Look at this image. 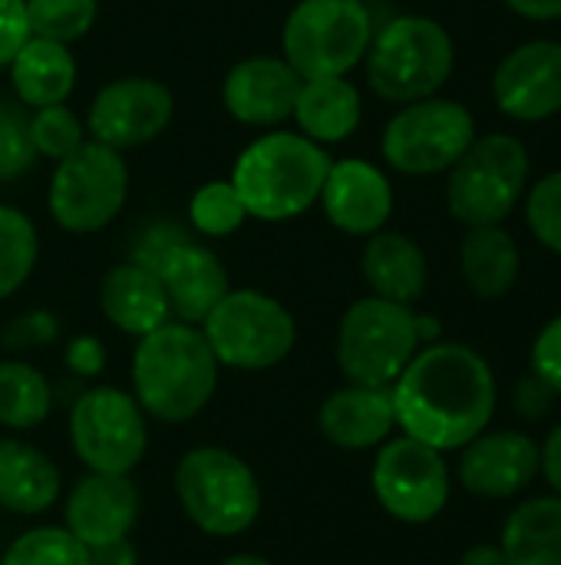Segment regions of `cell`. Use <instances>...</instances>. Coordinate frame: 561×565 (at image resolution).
<instances>
[{"mask_svg": "<svg viewBox=\"0 0 561 565\" xmlns=\"http://www.w3.org/2000/svg\"><path fill=\"white\" fill-rule=\"evenodd\" d=\"M529 189V149L519 136H476L446 179V205L456 222L503 225Z\"/></svg>", "mask_w": 561, "mask_h": 565, "instance_id": "cell-6", "label": "cell"}, {"mask_svg": "<svg viewBox=\"0 0 561 565\" xmlns=\"http://www.w3.org/2000/svg\"><path fill=\"white\" fill-rule=\"evenodd\" d=\"M555 404H559V394L539 374H532V371L513 391V407L526 420H546L555 411Z\"/></svg>", "mask_w": 561, "mask_h": 565, "instance_id": "cell-39", "label": "cell"}, {"mask_svg": "<svg viewBox=\"0 0 561 565\" xmlns=\"http://www.w3.org/2000/svg\"><path fill=\"white\" fill-rule=\"evenodd\" d=\"M60 493V470L40 447L17 437H0V510L36 516L46 513Z\"/></svg>", "mask_w": 561, "mask_h": 565, "instance_id": "cell-24", "label": "cell"}, {"mask_svg": "<svg viewBox=\"0 0 561 565\" xmlns=\"http://www.w3.org/2000/svg\"><path fill=\"white\" fill-rule=\"evenodd\" d=\"M291 119L298 122V132L314 139L317 146L344 142L357 132L364 119L360 89L347 76L304 79Z\"/></svg>", "mask_w": 561, "mask_h": 565, "instance_id": "cell-25", "label": "cell"}, {"mask_svg": "<svg viewBox=\"0 0 561 565\" xmlns=\"http://www.w3.org/2000/svg\"><path fill=\"white\" fill-rule=\"evenodd\" d=\"M526 202V225L539 245L561 255V172H549L532 182L522 195Z\"/></svg>", "mask_w": 561, "mask_h": 565, "instance_id": "cell-35", "label": "cell"}, {"mask_svg": "<svg viewBox=\"0 0 561 565\" xmlns=\"http://www.w3.org/2000/svg\"><path fill=\"white\" fill-rule=\"evenodd\" d=\"M139 523V490L122 473H86L66 497V530L86 546L126 540Z\"/></svg>", "mask_w": 561, "mask_h": 565, "instance_id": "cell-19", "label": "cell"}, {"mask_svg": "<svg viewBox=\"0 0 561 565\" xmlns=\"http://www.w3.org/2000/svg\"><path fill=\"white\" fill-rule=\"evenodd\" d=\"M99 308L112 328H119L122 334L136 341L162 328L165 321H172V308H169L159 275L136 262H126L106 271L99 285Z\"/></svg>", "mask_w": 561, "mask_h": 565, "instance_id": "cell-22", "label": "cell"}, {"mask_svg": "<svg viewBox=\"0 0 561 565\" xmlns=\"http://www.w3.org/2000/svg\"><path fill=\"white\" fill-rule=\"evenodd\" d=\"M331 162L327 149L314 139L274 129L238 152L228 182L235 185L248 218L291 222L317 205Z\"/></svg>", "mask_w": 561, "mask_h": 565, "instance_id": "cell-3", "label": "cell"}, {"mask_svg": "<svg viewBox=\"0 0 561 565\" xmlns=\"http://www.w3.org/2000/svg\"><path fill=\"white\" fill-rule=\"evenodd\" d=\"M397 427L446 454L463 450L483 430H489L496 414V374L489 361L453 341L427 344L413 354L403 374L390 387Z\"/></svg>", "mask_w": 561, "mask_h": 565, "instance_id": "cell-1", "label": "cell"}, {"mask_svg": "<svg viewBox=\"0 0 561 565\" xmlns=\"http://www.w3.org/2000/svg\"><path fill=\"white\" fill-rule=\"evenodd\" d=\"M456 477L479 500H513L539 477V444L519 430H483L463 447Z\"/></svg>", "mask_w": 561, "mask_h": 565, "instance_id": "cell-16", "label": "cell"}, {"mask_svg": "<svg viewBox=\"0 0 561 565\" xmlns=\"http://www.w3.org/2000/svg\"><path fill=\"white\" fill-rule=\"evenodd\" d=\"M301 76L284 56H248L235 63L222 83V103L241 126L268 129L294 116Z\"/></svg>", "mask_w": 561, "mask_h": 565, "instance_id": "cell-18", "label": "cell"}, {"mask_svg": "<svg viewBox=\"0 0 561 565\" xmlns=\"http://www.w3.org/2000/svg\"><path fill=\"white\" fill-rule=\"evenodd\" d=\"M182 513L208 536H241L261 516V483L255 470L225 447H195L175 467Z\"/></svg>", "mask_w": 561, "mask_h": 565, "instance_id": "cell-5", "label": "cell"}, {"mask_svg": "<svg viewBox=\"0 0 561 565\" xmlns=\"http://www.w3.org/2000/svg\"><path fill=\"white\" fill-rule=\"evenodd\" d=\"M0 565H89V553L66 526H33L7 546Z\"/></svg>", "mask_w": 561, "mask_h": 565, "instance_id": "cell-32", "label": "cell"}, {"mask_svg": "<svg viewBox=\"0 0 561 565\" xmlns=\"http://www.w3.org/2000/svg\"><path fill=\"white\" fill-rule=\"evenodd\" d=\"M476 139L473 113L443 96H427L400 106L380 136V152L403 175L450 172Z\"/></svg>", "mask_w": 561, "mask_h": 565, "instance_id": "cell-11", "label": "cell"}, {"mask_svg": "<svg viewBox=\"0 0 561 565\" xmlns=\"http://www.w3.org/2000/svg\"><path fill=\"white\" fill-rule=\"evenodd\" d=\"M417 351V311L410 305L370 295L354 301L341 318L334 354L350 384L393 387Z\"/></svg>", "mask_w": 561, "mask_h": 565, "instance_id": "cell-8", "label": "cell"}, {"mask_svg": "<svg viewBox=\"0 0 561 565\" xmlns=\"http://www.w3.org/2000/svg\"><path fill=\"white\" fill-rule=\"evenodd\" d=\"M86 122L66 106V103H56V106H40L33 109L30 116V142L36 149V159H63L69 156L73 149H79L86 142Z\"/></svg>", "mask_w": 561, "mask_h": 565, "instance_id": "cell-34", "label": "cell"}, {"mask_svg": "<svg viewBox=\"0 0 561 565\" xmlns=\"http://www.w3.org/2000/svg\"><path fill=\"white\" fill-rule=\"evenodd\" d=\"M499 546L509 565H561V497L519 503L503 523Z\"/></svg>", "mask_w": 561, "mask_h": 565, "instance_id": "cell-28", "label": "cell"}, {"mask_svg": "<svg viewBox=\"0 0 561 565\" xmlns=\"http://www.w3.org/2000/svg\"><path fill=\"white\" fill-rule=\"evenodd\" d=\"M69 444L86 470L129 477L149 447L145 411L129 391L109 384L89 387L69 411Z\"/></svg>", "mask_w": 561, "mask_h": 565, "instance_id": "cell-12", "label": "cell"}, {"mask_svg": "<svg viewBox=\"0 0 561 565\" xmlns=\"http://www.w3.org/2000/svg\"><path fill=\"white\" fill-rule=\"evenodd\" d=\"M215 361L235 371H271L298 344L294 315L271 295L231 288L198 324Z\"/></svg>", "mask_w": 561, "mask_h": 565, "instance_id": "cell-9", "label": "cell"}, {"mask_svg": "<svg viewBox=\"0 0 561 565\" xmlns=\"http://www.w3.org/2000/svg\"><path fill=\"white\" fill-rule=\"evenodd\" d=\"M56 334H60V321L50 311H23L3 328L0 341L10 351H30V348H46L50 341H56Z\"/></svg>", "mask_w": 561, "mask_h": 565, "instance_id": "cell-37", "label": "cell"}, {"mask_svg": "<svg viewBox=\"0 0 561 565\" xmlns=\"http://www.w3.org/2000/svg\"><path fill=\"white\" fill-rule=\"evenodd\" d=\"M89 565H139V550L132 546V540H116V543H103L86 550Z\"/></svg>", "mask_w": 561, "mask_h": 565, "instance_id": "cell-44", "label": "cell"}, {"mask_svg": "<svg viewBox=\"0 0 561 565\" xmlns=\"http://www.w3.org/2000/svg\"><path fill=\"white\" fill-rule=\"evenodd\" d=\"M53 411L50 381L26 361H0V427L33 430Z\"/></svg>", "mask_w": 561, "mask_h": 565, "instance_id": "cell-29", "label": "cell"}, {"mask_svg": "<svg viewBox=\"0 0 561 565\" xmlns=\"http://www.w3.org/2000/svg\"><path fill=\"white\" fill-rule=\"evenodd\" d=\"M360 271L364 281L377 298L397 301V305H417L430 281V265L423 248L403 235V232H374L360 252Z\"/></svg>", "mask_w": 561, "mask_h": 565, "instance_id": "cell-23", "label": "cell"}, {"mask_svg": "<svg viewBox=\"0 0 561 565\" xmlns=\"http://www.w3.org/2000/svg\"><path fill=\"white\" fill-rule=\"evenodd\" d=\"M152 271L159 275V281L165 288L172 321H185V324H195V328L231 291L222 258L212 248H205V245H198L192 238L175 242L159 258V265Z\"/></svg>", "mask_w": 561, "mask_h": 565, "instance_id": "cell-20", "label": "cell"}, {"mask_svg": "<svg viewBox=\"0 0 561 565\" xmlns=\"http://www.w3.org/2000/svg\"><path fill=\"white\" fill-rule=\"evenodd\" d=\"M513 13L526 17V20H561V0H503Z\"/></svg>", "mask_w": 561, "mask_h": 565, "instance_id": "cell-45", "label": "cell"}, {"mask_svg": "<svg viewBox=\"0 0 561 565\" xmlns=\"http://www.w3.org/2000/svg\"><path fill=\"white\" fill-rule=\"evenodd\" d=\"M66 367L76 377H96L106 367V348L93 334H79L66 344Z\"/></svg>", "mask_w": 561, "mask_h": 565, "instance_id": "cell-42", "label": "cell"}, {"mask_svg": "<svg viewBox=\"0 0 561 565\" xmlns=\"http://www.w3.org/2000/svg\"><path fill=\"white\" fill-rule=\"evenodd\" d=\"M532 374H539L561 397V315L552 318L532 341Z\"/></svg>", "mask_w": 561, "mask_h": 565, "instance_id": "cell-38", "label": "cell"}, {"mask_svg": "<svg viewBox=\"0 0 561 565\" xmlns=\"http://www.w3.org/2000/svg\"><path fill=\"white\" fill-rule=\"evenodd\" d=\"M175 113L169 86L152 76H122L106 83L86 109V136L126 152L159 139Z\"/></svg>", "mask_w": 561, "mask_h": 565, "instance_id": "cell-14", "label": "cell"}, {"mask_svg": "<svg viewBox=\"0 0 561 565\" xmlns=\"http://www.w3.org/2000/svg\"><path fill=\"white\" fill-rule=\"evenodd\" d=\"M456 565H509V556L499 543H479V546H470Z\"/></svg>", "mask_w": 561, "mask_h": 565, "instance_id": "cell-46", "label": "cell"}, {"mask_svg": "<svg viewBox=\"0 0 561 565\" xmlns=\"http://www.w3.org/2000/svg\"><path fill=\"white\" fill-rule=\"evenodd\" d=\"M321 434L341 450H374L397 430V411L390 387L347 384L334 391L317 411Z\"/></svg>", "mask_w": 561, "mask_h": 565, "instance_id": "cell-21", "label": "cell"}, {"mask_svg": "<svg viewBox=\"0 0 561 565\" xmlns=\"http://www.w3.org/2000/svg\"><path fill=\"white\" fill-rule=\"evenodd\" d=\"M218 367L202 328L165 321L136 344L132 397L162 424H188L215 397Z\"/></svg>", "mask_w": 561, "mask_h": 565, "instance_id": "cell-2", "label": "cell"}, {"mask_svg": "<svg viewBox=\"0 0 561 565\" xmlns=\"http://www.w3.org/2000/svg\"><path fill=\"white\" fill-rule=\"evenodd\" d=\"M26 40H30L26 0H0V70L10 66V60Z\"/></svg>", "mask_w": 561, "mask_h": 565, "instance_id": "cell-40", "label": "cell"}, {"mask_svg": "<svg viewBox=\"0 0 561 565\" xmlns=\"http://www.w3.org/2000/svg\"><path fill=\"white\" fill-rule=\"evenodd\" d=\"M374 497L400 523H433L450 503V467L440 450L413 440L390 437L374 460Z\"/></svg>", "mask_w": 561, "mask_h": 565, "instance_id": "cell-13", "label": "cell"}, {"mask_svg": "<svg viewBox=\"0 0 561 565\" xmlns=\"http://www.w3.org/2000/svg\"><path fill=\"white\" fill-rule=\"evenodd\" d=\"M129 199V166L122 152L86 139L63 156L50 175L46 209L63 232L93 235L119 218Z\"/></svg>", "mask_w": 561, "mask_h": 565, "instance_id": "cell-10", "label": "cell"}, {"mask_svg": "<svg viewBox=\"0 0 561 565\" xmlns=\"http://www.w3.org/2000/svg\"><path fill=\"white\" fill-rule=\"evenodd\" d=\"M460 271L476 298L499 301L522 275V252L503 225H473L460 245Z\"/></svg>", "mask_w": 561, "mask_h": 565, "instance_id": "cell-26", "label": "cell"}, {"mask_svg": "<svg viewBox=\"0 0 561 565\" xmlns=\"http://www.w3.org/2000/svg\"><path fill=\"white\" fill-rule=\"evenodd\" d=\"M10 83L23 106H56L66 103L76 86V56L66 43L30 36L10 60Z\"/></svg>", "mask_w": 561, "mask_h": 565, "instance_id": "cell-27", "label": "cell"}, {"mask_svg": "<svg viewBox=\"0 0 561 565\" xmlns=\"http://www.w3.org/2000/svg\"><path fill=\"white\" fill-rule=\"evenodd\" d=\"M493 99L516 122H546L561 113V40H529L509 50L493 73Z\"/></svg>", "mask_w": 561, "mask_h": 565, "instance_id": "cell-15", "label": "cell"}, {"mask_svg": "<svg viewBox=\"0 0 561 565\" xmlns=\"http://www.w3.org/2000/svg\"><path fill=\"white\" fill-rule=\"evenodd\" d=\"M99 17V0H26L30 36L76 43L83 40Z\"/></svg>", "mask_w": 561, "mask_h": 565, "instance_id": "cell-31", "label": "cell"}, {"mask_svg": "<svg viewBox=\"0 0 561 565\" xmlns=\"http://www.w3.org/2000/svg\"><path fill=\"white\" fill-rule=\"evenodd\" d=\"M222 565H271L261 556H251V553H238V556H228Z\"/></svg>", "mask_w": 561, "mask_h": 565, "instance_id": "cell-48", "label": "cell"}, {"mask_svg": "<svg viewBox=\"0 0 561 565\" xmlns=\"http://www.w3.org/2000/svg\"><path fill=\"white\" fill-rule=\"evenodd\" d=\"M370 89L397 106L436 96L456 66L450 30L423 13H403L374 30L364 56Z\"/></svg>", "mask_w": 561, "mask_h": 565, "instance_id": "cell-4", "label": "cell"}, {"mask_svg": "<svg viewBox=\"0 0 561 565\" xmlns=\"http://www.w3.org/2000/svg\"><path fill=\"white\" fill-rule=\"evenodd\" d=\"M539 477H546L552 497H561V424L539 444Z\"/></svg>", "mask_w": 561, "mask_h": 565, "instance_id": "cell-43", "label": "cell"}, {"mask_svg": "<svg viewBox=\"0 0 561 565\" xmlns=\"http://www.w3.org/2000/svg\"><path fill=\"white\" fill-rule=\"evenodd\" d=\"M248 212L231 182H205L188 202V222L198 235L225 238L245 225Z\"/></svg>", "mask_w": 561, "mask_h": 565, "instance_id": "cell-33", "label": "cell"}, {"mask_svg": "<svg viewBox=\"0 0 561 565\" xmlns=\"http://www.w3.org/2000/svg\"><path fill=\"white\" fill-rule=\"evenodd\" d=\"M374 40V13L364 0H301L284 20L281 56L301 79L347 76Z\"/></svg>", "mask_w": 561, "mask_h": 565, "instance_id": "cell-7", "label": "cell"}, {"mask_svg": "<svg viewBox=\"0 0 561 565\" xmlns=\"http://www.w3.org/2000/svg\"><path fill=\"white\" fill-rule=\"evenodd\" d=\"M317 202L337 232L370 238L387 228L393 215V185L384 169L367 159H337L327 169Z\"/></svg>", "mask_w": 561, "mask_h": 565, "instance_id": "cell-17", "label": "cell"}, {"mask_svg": "<svg viewBox=\"0 0 561 565\" xmlns=\"http://www.w3.org/2000/svg\"><path fill=\"white\" fill-rule=\"evenodd\" d=\"M33 162L36 149L30 142V116L20 106L0 99V182L20 179Z\"/></svg>", "mask_w": 561, "mask_h": 565, "instance_id": "cell-36", "label": "cell"}, {"mask_svg": "<svg viewBox=\"0 0 561 565\" xmlns=\"http://www.w3.org/2000/svg\"><path fill=\"white\" fill-rule=\"evenodd\" d=\"M36 225L13 205H0V301L17 295L36 268Z\"/></svg>", "mask_w": 561, "mask_h": 565, "instance_id": "cell-30", "label": "cell"}, {"mask_svg": "<svg viewBox=\"0 0 561 565\" xmlns=\"http://www.w3.org/2000/svg\"><path fill=\"white\" fill-rule=\"evenodd\" d=\"M440 334H443L440 318H433V315H417V338H420V348L436 344V341H440Z\"/></svg>", "mask_w": 561, "mask_h": 565, "instance_id": "cell-47", "label": "cell"}, {"mask_svg": "<svg viewBox=\"0 0 561 565\" xmlns=\"http://www.w3.org/2000/svg\"><path fill=\"white\" fill-rule=\"evenodd\" d=\"M182 238H188V235H185L179 225H172V222L149 225V228L142 232V238L136 242V248H132V262L142 265V268H155L159 258H162L175 242H182Z\"/></svg>", "mask_w": 561, "mask_h": 565, "instance_id": "cell-41", "label": "cell"}]
</instances>
